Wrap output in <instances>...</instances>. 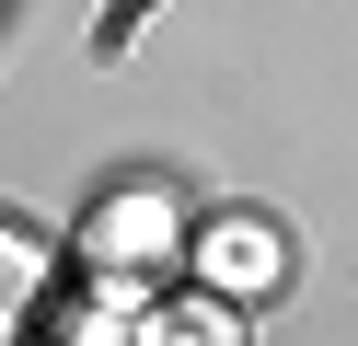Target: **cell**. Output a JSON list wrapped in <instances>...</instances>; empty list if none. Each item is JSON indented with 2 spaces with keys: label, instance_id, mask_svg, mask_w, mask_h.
<instances>
[{
  "label": "cell",
  "instance_id": "6da1fadb",
  "mask_svg": "<svg viewBox=\"0 0 358 346\" xmlns=\"http://www.w3.org/2000/svg\"><path fill=\"white\" fill-rule=\"evenodd\" d=\"M173 243H185L173 185H116V196L81 219V266H93L104 300H150V289L173 277Z\"/></svg>",
  "mask_w": 358,
  "mask_h": 346
},
{
  "label": "cell",
  "instance_id": "277c9868",
  "mask_svg": "<svg viewBox=\"0 0 358 346\" xmlns=\"http://www.w3.org/2000/svg\"><path fill=\"white\" fill-rule=\"evenodd\" d=\"M35 300H47V231L0 219V335H12V323H35Z\"/></svg>",
  "mask_w": 358,
  "mask_h": 346
},
{
  "label": "cell",
  "instance_id": "7a4b0ae2",
  "mask_svg": "<svg viewBox=\"0 0 358 346\" xmlns=\"http://www.w3.org/2000/svg\"><path fill=\"white\" fill-rule=\"evenodd\" d=\"M196 277H208L220 300H266V289H289V243H278V219H255V208L208 219V231H196Z\"/></svg>",
  "mask_w": 358,
  "mask_h": 346
},
{
  "label": "cell",
  "instance_id": "3957f363",
  "mask_svg": "<svg viewBox=\"0 0 358 346\" xmlns=\"http://www.w3.org/2000/svg\"><path fill=\"white\" fill-rule=\"evenodd\" d=\"M139 346H243V300H220V289H150L139 300Z\"/></svg>",
  "mask_w": 358,
  "mask_h": 346
}]
</instances>
